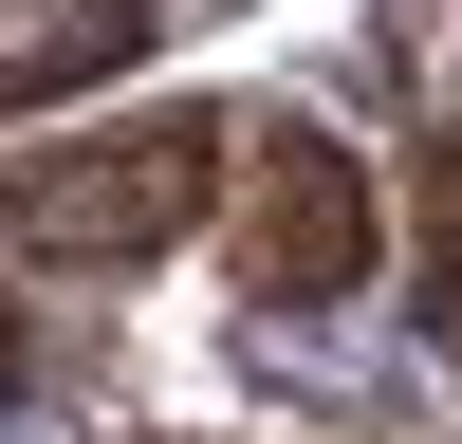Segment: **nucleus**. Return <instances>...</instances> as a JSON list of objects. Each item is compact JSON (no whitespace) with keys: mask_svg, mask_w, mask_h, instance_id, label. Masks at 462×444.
I'll use <instances>...</instances> for the list:
<instances>
[{"mask_svg":"<svg viewBox=\"0 0 462 444\" xmlns=\"http://www.w3.org/2000/svg\"><path fill=\"white\" fill-rule=\"evenodd\" d=\"M204 204H222V111H130V130L37 148V167L0 185V241L56 259V278H130V259H167Z\"/></svg>","mask_w":462,"mask_h":444,"instance_id":"obj_1","label":"nucleus"},{"mask_svg":"<svg viewBox=\"0 0 462 444\" xmlns=\"http://www.w3.org/2000/svg\"><path fill=\"white\" fill-rule=\"evenodd\" d=\"M370 241H389V222H370V167H352L333 130H259V148H241V222H222V259H241L259 315H333V296L370 278Z\"/></svg>","mask_w":462,"mask_h":444,"instance_id":"obj_2","label":"nucleus"},{"mask_svg":"<svg viewBox=\"0 0 462 444\" xmlns=\"http://www.w3.org/2000/svg\"><path fill=\"white\" fill-rule=\"evenodd\" d=\"M407 278H426V333H444V370H462V130L407 148Z\"/></svg>","mask_w":462,"mask_h":444,"instance_id":"obj_4","label":"nucleus"},{"mask_svg":"<svg viewBox=\"0 0 462 444\" xmlns=\"http://www.w3.org/2000/svg\"><path fill=\"white\" fill-rule=\"evenodd\" d=\"M148 56V0H0V111L37 93H93V74Z\"/></svg>","mask_w":462,"mask_h":444,"instance_id":"obj_3","label":"nucleus"}]
</instances>
